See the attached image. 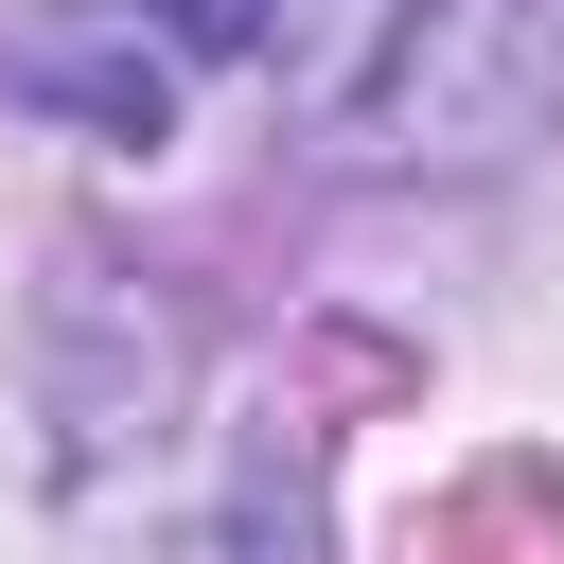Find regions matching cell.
I'll use <instances>...</instances> for the list:
<instances>
[{
  "label": "cell",
  "mask_w": 564,
  "mask_h": 564,
  "mask_svg": "<svg viewBox=\"0 0 564 564\" xmlns=\"http://www.w3.org/2000/svg\"><path fill=\"white\" fill-rule=\"evenodd\" d=\"M264 88L388 176H494L564 141V0H212Z\"/></svg>",
  "instance_id": "1"
}]
</instances>
